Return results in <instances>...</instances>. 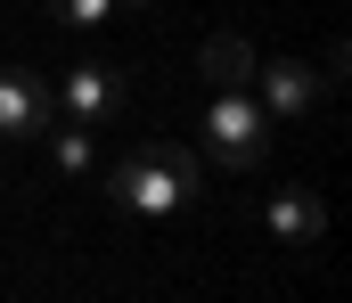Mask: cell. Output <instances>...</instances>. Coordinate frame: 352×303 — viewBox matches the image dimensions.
<instances>
[{
    "mask_svg": "<svg viewBox=\"0 0 352 303\" xmlns=\"http://www.w3.org/2000/svg\"><path fill=\"white\" fill-rule=\"evenodd\" d=\"M197 189H205V164L180 139H148V148H131V156L107 164V197L123 205L131 221H164L180 205H197Z\"/></svg>",
    "mask_w": 352,
    "mask_h": 303,
    "instance_id": "obj_1",
    "label": "cell"
},
{
    "mask_svg": "<svg viewBox=\"0 0 352 303\" xmlns=\"http://www.w3.org/2000/svg\"><path fill=\"white\" fill-rule=\"evenodd\" d=\"M205 148H213L221 172H263V156H270L263 99L254 91H213V106H205Z\"/></svg>",
    "mask_w": 352,
    "mask_h": 303,
    "instance_id": "obj_2",
    "label": "cell"
},
{
    "mask_svg": "<svg viewBox=\"0 0 352 303\" xmlns=\"http://www.w3.org/2000/svg\"><path fill=\"white\" fill-rule=\"evenodd\" d=\"M50 99H58L66 123H90V131H98V123L123 106V74H115V66H98V58H74V66L50 82Z\"/></svg>",
    "mask_w": 352,
    "mask_h": 303,
    "instance_id": "obj_3",
    "label": "cell"
},
{
    "mask_svg": "<svg viewBox=\"0 0 352 303\" xmlns=\"http://www.w3.org/2000/svg\"><path fill=\"white\" fill-rule=\"evenodd\" d=\"M50 115H58V99H50L41 66H0V139H41Z\"/></svg>",
    "mask_w": 352,
    "mask_h": 303,
    "instance_id": "obj_4",
    "label": "cell"
},
{
    "mask_svg": "<svg viewBox=\"0 0 352 303\" xmlns=\"http://www.w3.org/2000/svg\"><path fill=\"white\" fill-rule=\"evenodd\" d=\"M254 82H263V115L278 123V115H311L320 106V74L303 66V58H263L254 66Z\"/></svg>",
    "mask_w": 352,
    "mask_h": 303,
    "instance_id": "obj_5",
    "label": "cell"
},
{
    "mask_svg": "<svg viewBox=\"0 0 352 303\" xmlns=\"http://www.w3.org/2000/svg\"><path fill=\"white\" fill-rule=\"evenodd\" d=\"M320 229H328V205L311 189H270V238L278 246H320Z\"/></svg>",
    "mask_w": 352,
    "mask_h": 303,
    "instance_id": "obj_6",
    "label": "cell"
},
{
    "mask_svg": "<svg viewBox=\"0 0 352 303\" xmlns=\"http://www.w3.org/2000/svg\"><path fill=\"white\" fill-rule=\"evenodd\" d=\"M197 66H205V82H213V91H246L263 58H254V41H246V33H213V41L197 49Z\"/></svg>",
    "mask_w": 352,
    "mask_h": 303,
    "instance_id": "obj_7",
    "label": "cell"
},
{
    "mask_svg": "<svg viewBox=\"0 0 352 303\" xmlns=\"http://www.w3.org/2000/svg\"><path fill=\"white\" fill-rule=\"evenodd\" d=\"M50 164L58 172H98V148H90V123H66V115H50Z\"/></svg>",
    "mask_w": 352,
    "mask_h": 303,
    "instance_id": "obj_8",
    "label": "cell"
},
{
    "mask_svg": "<svg viewBox=\"0 0 352 303\" xmlns=\"http://www.w3.org/2000/svg\"><path fill=\"white\" fill-rule=\"evenodd\" d=\"M107 16H115V0H50V25H58L66 41H90Z\"/></svg>",
    "mask_w": 352,
    "mask_h": 303,
    "instance_id": "obj_9",
    "label": "cell"
},
{
    "mask_svg": "<svg viewBox=\"0 0 352 303\" xmlns=\"http://www.w3.org/2000/svg\"><path fill=\"white\" fill-rule=\"evenodd\" d=\"M115 8H156V0H115Z\"/></svg>",
    "mask_w": 352,
    "mask_h": 303,
    "instance_id": "obj_10",
    "label": "cell"
}]
</instances>
